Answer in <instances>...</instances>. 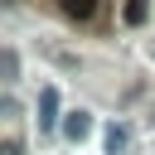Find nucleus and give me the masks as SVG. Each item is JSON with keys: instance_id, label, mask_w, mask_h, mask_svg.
Instances as JSON below:
<instances>
[{"instance_id": "f257e3e1", "label": "nucleus", "mask_w": 155, "mask_h": 155, "mask_svg": "<svg viewBox=\"0 0 155 155\" xmlns=\"http://www.w3.org/2000/svg\"><path fill=\"white\" fill-rule=\"evenodd\" d=\"M39 131H63V116H58V87H44V92H39Z\"/></svg>"}, {"instance_id": "f03ea898", "label": "nucleus", "mask_w": 155, "mask_h": 155, "mask_svg": "<svg viewBox=\"0 0 155 155\" xmlns=\"http://www.w3.org/2000/svg\"><path fill=\"white\" fill-rule=\"evenodd\" d=\"M87 131H92V116H87V111H68V116H63V136H68V140H82Z\"/></svg>"}, {"instance_id": "7ed1b4c3", "label": "nucleus", "mask_w": 155, "mask_h": 155, "mask_svg": "<svg viewBox=\"0 0 155 155\" xmlns=\"http://www.w3.org/2000/svg\"><path fill=\"white\" fill-rule=\"evenodd\" d=\"M126 145H131V131L121 121H111L107 126V155H126Z\"/></svg>"}, {"instance_id": "20e7f679", "label": "nucleus", "mask_w": 155, "mask_h": 155, "mask_svg": "<svg viewBox=\"0 0 155 155\" xmlns=\"http://www.w3.org/2000/svg\"><path fill=\"white\" fill-rule=\"evenodd\" d=\"M58 5H63V15H68V19H87V15L97 10V0H58Z\"/></svg>"}, {"instance_id": "39448f33", "label": "nucleus", "mask_w": 155, "mask_h": 155, "mask_svg": "<svg viewBox=\"0 0 155 155\" xmlns=\"http://www.w3.org/2000/svg\"><path fill=\"white\" fill-rule=\"evenodd\" d=\"M150 15V0H126V24H145Z\"/></svg>"}, {"instance_id": "423d86ee", "label": "nucleus", "mask_w": 155, "mask_h": 155, "mask_svg": "<svg viewBox=\"0 0 155 155\" xmlns=\"http://www.w3.org/2000/svg\"><path fill=\"white\" fill-rule=\"evenodd\" d=\"M0 68H5V82H15V78H19V58H15V48H5V53H0Z\"/></svg>"}, {"instance_id": "0eeeda50", "label": "nucleus", "mask_w": 155, "mask_h": 155, "mask_svg": "<svg viewBox=\"0 0 155 155\" xmlns=\"http://www.w3.org/2000/svg\"><path fill=\"white\" fill-rule=\"evenodd\" d=\"M150 53H155V44H150Z\"/></svg>"}]
</instances>
